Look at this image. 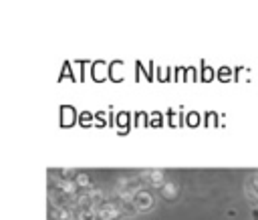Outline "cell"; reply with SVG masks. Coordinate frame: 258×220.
Instances as JSON below:
<instances>
[{
	"mask_svg": "<svg viewBox=\"0 0 258 220\" xmlns=\"http://www.w3.org/2000/svg\"><path fill=\"white\" fill-rule=\"evenodd\" d=\"M133 204L137 206V210H149L153 206V196L147 192V190H137L133 196H131Z\"/></svg>",
	"mask_w": 258,
	"mask_h": 220,
	"instance_id": "cell-1",
	"label": "cell"
},
{
	"mask_svg": "<svg viewBox=\"0 0 258 220\" xmlns=\"http://www.w3.org/2000/svg\"><path fill=\"white\" fill-rule=\"evenodd\" d=\"M141 176H145V180L153 186H163L165 184L163 172H159V170H145V172H141Z\"/></svg>",
	"mask_w": 258,
	"mask_h": 220,
	"instance_id": "cell-2",
	"label": "cell"
},
{
	"mask_svg": "<svg viewBox=\"0 0 258 220\" xmlns=\"http://www.w3.org/2000/svg\"><path fill=\"white\" fill-rule=\"evenodd\" d=\"M161 192H163L165 198H173V196L177 194V186H175L173 182H165V184L161 186Z\"/></svg>",
	"mask_w": 258,
	"mask_h": 220,
	"instance_id": "cell-3",
	"label": "cell"
},
{
	"mask_svg": "<svg viewBox=\"0 0 258 220\" xmlns=\"http://www.w3.org/2000/svg\"><path fill=\"white\" fill-rule=\"evenodd\" d=\"M75 182L79 188H91V178L87 174H77L75 176Z\"/></svg>",
	"mask_w": 258,
	"mask_h": 220,
	"instance_id": "cell-4",
	"label": "cell"
},
{
	"mask_svg": "<svg viewBox=\"0 0 258 220\" xmlns=\"http://www.w3.org/2000/svg\"><path fill=\"white\" fill-rule=\"evenodd\" d=\"M129 121H131V117H129V115H127V113H123V111H121V113H119V115H117V125H119V127H121V129H125V127H127V123H129Z\"/></svg>",
	"mask_w": 258,
	"mask_h": 220,
	"instance_id": "cell-5",
	"label": "cell"
},
{
	"mask_svg": "<svg viewBox=\"0 0 258 220\" xmlns=\"http://www.w3.org/2000/svg\"><path fill=\"white\" fill-rule=\"evenodd\" d=\"M93 77H95V79H97V77H99V79L105 77V65H103V63H97V65L93 67Z\"/></svg>",
	"mask_w": 258,
	"mask_h": 220,
	"instance_id": "cell-6",
	"label": "cell"
},
{
	"mask_svg": "<svg viewBox=\"0 0 258 220\" xmlns=\"http://www.w3.org/2000/svg\"><path fill=\"white\" fill-rule=\"evenodd\" d=\"M71 119H73V109L71 107H64L62 109V123H71Z\"/></svg>",
	"mask_w": 258,
	"mask_h": 220,
	"instance_id": "cell-7",
	"label": "cell"
},
{
	"mask_svg": "<svg viewBox=\"0 0 258 220\" xmlns=\"http://www.w3.org/2000/svg\"><path fill=\"white\" fill-rule=\"evenodd\" d=\"M218 75H220V79H222V81H226V79L230 81V79H232V71H230V69H220V71H218Z\"/></svg>",
	"mask_w": 258,
	"mask_h": 220,
	"instance_id": "cell-8",
	"label": "cell"
},
{
	"mask_svg": "<svg viewBox=\"0 0 258 220\" xmlns=\"http://www.w3.org/2000/svg\"><path fill=\"white\" fill-rule=\"evenodd\" d=\"M187 123L189 125H198L200 123V115L198 113H187Z\"/></svg>",
	"mask_w": 258,
	"mask_h": 220,
	"instance_id": "cell-9",
	"label": "cell"
},
{
	"mask_svg": "<svg viewBox=\"0 0 258 220\" xmlns=\"http://www.w3.org/2000/svg\"><path fill=\"white\" fill-rule=\"evenodd\" d=\"M95 123L105 125V113H97V115H95Z\"/></svg>",
	"mask_w": 258,
	"mask_h": 220,
	"instance_id": "cell-10",
	"label": "cell"
},
{
	"mask_svg": "<svg viewBox=\"0 0 258 220\" xmlns=\"http://www.w3.org/2000/svg\"><path fill=\"white\" fill-rule=\"evenodd\" d=\"M214 77V73H212V69H208V67H204V79H212Z\"/></svg>",
	"mask_w": 258,
	"mask_h": 220,
	"instance_id": "cell-11",
	"label": "cell"
},
{
	"mask_svg": "<svg viewBox=\"0 0 258 220\" xmlns=\"http://www.w3.org/2000/svg\"><path fill=\"white\" fill-rule=\"evenodd\" d=\"M149 121H151V123H153V125H157V123H159V121H161V117H159V113H153V115H151V119H149Z\"/></svg>",
	"mask_w": 258,
	"mask_h": 220,
	"instance_id": "cell-12",
	"label": "cell"
},
{
	"mask_svg": "<svg viewBox=\"0 0 258 220\" xmlns=\"http://www.w3.org/2000/svg\"><path fill=\"white\" fill-rule=\"evenodd\" d=\"M79 119H81L83 123H91V115H89V113H85V115H81Z\"/></svg>",
	"mask_w": 258,
	"mask_h": 220,
	"instance_id": "cell-13",
	"label": "cell"
},
{
	"mask_svg": "<svg viewBox=\"0 0 258 220\" xmlns=\"http://www.w3.org/2000/svg\"><path fill=\"white\" fill-rule=\"evenodd\" d=\"M206 123H216V115H206Z\"/></svg>",
	"mask_w": 258,
	"mask_h": 220,
	"instance_id": "cell-14",
	"label": "cell"
}]
</instances>
